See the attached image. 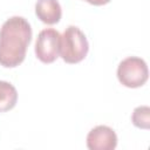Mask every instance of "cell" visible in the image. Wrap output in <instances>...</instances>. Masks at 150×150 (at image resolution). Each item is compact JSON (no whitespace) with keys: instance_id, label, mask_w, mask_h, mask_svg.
<instances>
[{"instance_id":"1","label":"cell","mask_w":150,"mask_h":150,"mask_svg":"<svg viewBox=\"0 0 150 150\" xmlns=\"http://www.w3.org/2000/svg\"><path fill=\"white\" fill-rule=\"evenodd\" d=\"M32 41V28L22 16H12L0 29V64L6 68L19 66L26 57Z\"/></svg>"},{"instance_id":"2","label":"cell","mask_w":150,"mask_h":150,"mask_svg":"<svg viewBox=\"0 0 150 150\" xmlns=\"http://www.w3.org/2000/svg\"><path fill=\"white\" fill-rule=\"evenodd\" d=\"M89 43L84 33L76 26H69L61 35L60 56L67 63H79L88 54Z\"/></svg>"},{"instance_id":"3","label":"cell","mask_w":150,"mask_h":150,"mask_svg":"<svg viewBox=\"0 0 150 150\" xmlns=\"http://www.w3.org/2000/svg\"><path fill=\"white\" fill-rule=\"evenodd\" d=\"M149 77L145 61L137 56H129L120 62L117 67L118 81L128 88L142 87Z\"/></svg>"},{"instance_id":"4","label":"cell","mask_w":150,"mask_h":150,"mask_svg":"<svg viewBox=\"0 0 150 150\" xmlns=\"http://www.w3.org/2000/svg\"><path fill=\"white\" fill-rule=\"evenodd\" d=\"M61 34L54 28L42 29L35 42L36 57L43 63L54 62L60 55Z\"/></svg>"},{"instance_id":"5","label":"cell","mask_w":150,"mask_h":150,"mask_svg":"<svg viewBox=\"0 0 150 150\" xmlns=\"http://www.w3.org/2000/svg\"><path fill=\"white\" fill-rule=\"evenodd\" d=\"M116 145V132L107 125L93 128L87 136V146L90 150H114Z\"/></svg>"},{"instance_id":"6","label":"cell","mask_w":150,"mask_h":150,"mask_svg":"<svg viewBox=\"0 0 150 150\" xmlns=\"http://www.w3.org/2000/svg\"><path fill=\"white\" fill-rule=\"evenodd\" d=\"M36 16L47 25L57 23L62 15V9L57 0H38L35 4Z\"/></svg>"},{"instance_id":"7","label":"cell","mask_w":150,"mask_h":150,"mask_svg":"<svg viewBox=\"0 0 150 150\" xmlns=\"http://www.w3.org/2000/svg\"><path fill=\"white\" fill-rule=\"evenodd\" d=\"M18 101V91L7 81H0V111L13 109Z\"/></svg>"},{"instance_id":"8","label":"cell","mask_w":150,"mask_h":150,"mask_svg":"<svg viewBox=\"0 0 150 150\" xmlns=\"http://www.w3.org/2000/svg\"><path fill=\"white\" fill-rule=\"evenodd\" d=\"M131 122L135 127L141 129H149L150 128V108L148 105H141L135 108Z\"/></svg>"},{"instance_id":"9","label":"cell","mask_w":150,"mask_h":150,"mask_svg":"<svg viewBox=\"0 0 150 150\" xmlns=\"http://www.w3.org/2000/svg\"><path fill=\"white\" fill-rule=\"evenodd\" d=\"M84 1H87L91 5H94V6H102V5L108 4L110 0H84Z\"/></svg>"}]
</instances>
